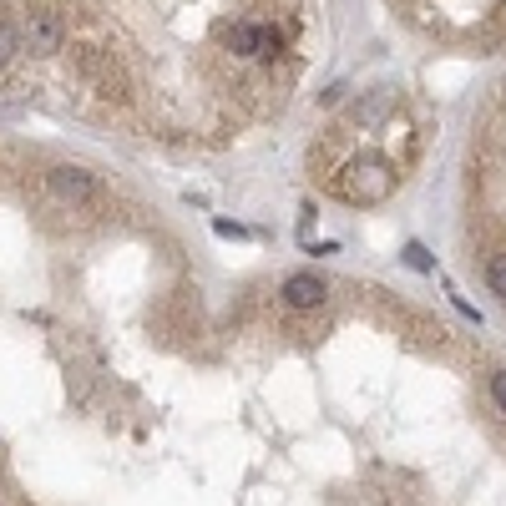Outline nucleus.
I'll return each instance as SVG.
<instances>
[{"instance_id":"1","label":"nucleus","mask_w":506,"mask_h":506,"mask_svg":"<svg viewBox=\"0 0 506 506\" xmlns=\"http://www.w3.org/2000/svg\"><path fill=\"white\" fill-rule=\"evenodd\" d=\"M46 198L71 208V213H81V208H101V202H107V183H101L97 173H87V167H51Z\"/></svg>"},{"instance_id":"2","label":"nucleus","mask_w":506,"mask_h":506,"mask_svg":"<svg viewBox=\"0 0 506 506\" xmlns=\"http://www.w3.org/2000/svg\"><path fill=\"white\" fill-rule=\"evenodd\" d=\"M15 31H21V51H36V56H51V51H61V41H66V21H61V11H46V5H31V11H21Z\"/></svg>"},{"instance_id":"3","label":"nucleus","mask_w":506,"mask_h":506,"mask_svg":"<svg viewBox=\"0 0 506 506\" xmlns=\"http://www.w3.org/2000/svg\"><path fill=\"white\" fill-rule=\"evenodd\" d=\"M350 177H334V192L340 198H350V202H380L385 192H390V183H395V173L385 163H360V167H344Z\"/></svg>"},{"instance_id":"4","label":"nucleus","mask_w":506,"mask_h":506,"mask_svg":"<svg viewBox=\"0 0 506 506\" xmlns=\"http://www.w3.org/2000/svg\"><path fill=\"white\" fill-rule=\"evenodd\" d=\"M228 51L233 56H243V61H258V56H278V46H284V36L278 31H268V25L258 21H239V25H228Z\"/></svg>"},{"instance_id":"5","label":"nucleus","mask_w":506,"mask_h":506,"mask_svg":"<svg viewBox=\"0 0 506 506\" xmlns=\"http://www.w3.org/2000/svg\"><path fill=\"white\" fill-rule=\"evenodd\" d=\"M278 294H284V304H289V309H319V304L329 299V284L319 274H289Z\"/></svg>"},{"instance_id":"6","label":"nucleus","mask_w":506,"mask_h":506,"mask_svg":"<svg viewBox=\"0 0 506 506\" xmlns=\"http://www.w3.org/2000/svg\"><path fill=\"white\" fill-rule=\"evenodd\" d=\"M395 112V91H370L360 107H350V126H380Z\"/></svg>"},{"instance_id":"7","label":"nucleus","mask_w":506,"mask_h":506,"mask_svg":"<svg viewBox=\"0 0 506 506\" xmlns=\"http://www.w3.org/2000/svg\"><path fill=\"white\" fill-rule=\"evenodd\" d=\"M15 56H21V31H15V21L0 15V66H11Z\"/></svg>"},{"instance_id":"8","label":"nucleus","mask_w":506,"mask_h":506,"mask_svg":"<svg viewBox=\"0 0 506 506\" xmlns=\"http://www.w3.org/2000/svg\"><path fill=\"white\" fill-rule=\"evenodd\" d=\"M486 284H492V294L506 299V253H492V258H486Z\"/></svg>"},{"instance_id":"9","label":"nucleus","mask_w":506,"mask_h":506,"mask_svg":"<svg viewBox=\"0 0 506 506\" xmlns=\"http://www.w3.org/2000/svg\"><path fill=\"white\" fill-rule=\"evenodd\" d=\"M405 264H410V268H420V274H426V268H430V253L420 248V243H405Z\"/></svg>"},{"instance_id":"10","label":"nucleus","mask_w":506,"mask_h":506,"mask_svg":"<svg viewBox=\"0 0 506 506\" xmlns=\"http://www.w3.org/2000/svg\"><path fill=\"white\" fill-rule=\"evenodd\" d=\"M492 400H496V410L506 416V370H496V375H492Z\"/></svg>"},{"instance_id":"11","label":"nucleus","mask_w":506,"mask_h":506,"mask_svg":"<svg viewBox=\"0 0 506 506\" xmlns=\"http://www.w3.org/2000/svg\"><path fill=\"white\" fill-rule=\"evenodd\" d=\"M213 228H218V233H223V239H243V228H239V223H228V218H218Z\"/></svg>"}]
</instances>
